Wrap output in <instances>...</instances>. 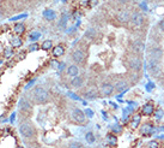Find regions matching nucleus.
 Here are the masks:
<instances>
[{
    "instance_id": "1",
    "label": "nucleus",
    "mask_w": 164,
    "mask_h": 148,
    "mask_svg": "<svg viewBox=\"0 0 164 148\" xmlns=\"http://www.w3.org/2000/svg\"><path fill=\"white\" fill-rule=\"evenodd\" d=\"M33 98H34V101L36 104L44 105V104L48 103V100H49V94H48L47 89H44L43 87L37 86L33 91Z\"/></svg>"
},
{
    "instance_id": "2",
    "label": "nucleus",
    "mask_w": 164,
    "mask_h": 148,
    "mask_svg": "<svg viewBox=\"0 0 164 148\" xmlns=\"http://www.w3.org/2000/svg\"><path fill=\"white\" fill-rule=\"evenodd\" d=\"M19 133L24 138H31L35 135V130L31 124L29 123H23L19 125Z\"/></svg>"
},
{
    "instance_id": "3",
    "label": "nucleus",
    "mask_w": 164,
    "mask_h": 148,
    "mask_svg": "<svg viewBox=\"0 0 164 148\" xmlns=\"http://www.w3.org/2000/svg\"><path fill=\"white\" fill-rule=\"evenodd\" d=\"M149 71L152 76L158 77L161 74H162V68H161V64H159V60H156V59H150L149 61Z\"/></svg>"
},
{
    "instance_id": "4",
    "label": "nucleus",
    "mask_w": 164,
    "mask_h": 148,
    "mask_svg": "<svg viewBox=\"0 0 164 148\" xmlns=\"http://www.w3.org/2000/svg\"><path fill=\"white\" fill-rule=\"evenodd\" d=\"M128 66H130L133 71L139 72L142 68V59H140V57L133 56V57L130 58V60H128Z\"/></svg>"
},
{
    "instance_id": "5",
    "label": "nucleus",
    "mask_w": 164,
    "mask_h": 148,
    "mask_svg": "<svg viewBox=\"0 0 164 148\" xmlns=\"http://www.w3.org/2000/svg\"><path fill=\"white\" fill-rule=\"evenodd\" d=\"M72 118L73 121L78 123V124H84L85 121H86V116H85V112L82 111L80 108H74L72 111Z\"/></svg>"
},
{
    "instance_id": "6",
    "label": "nucleus",
    "mask_w": 164,
    "mask_h": 148,
    "mask_svg": "<svg viewBox=\"0 0 164 148\" xmlns=\"http://www.w3.org/2000/svg\"><path fill=\"white\" fill-rule=\"evenodd\" d=\"M130 22L133 27H135V28H140L142 25V23H144V16H142L140 12H133L131 15V19H130Z\"/></svg>"
},
{
    "instance_id": "7",
    "label": "nucleus",
    "mask_w": 164,
    "mask_h": 148,
    "mask_svg": "<svg viewBox=\"0 0 164 148\" xmlns=\"http://www.w3.org/2000/svg\"><path fill=\"white\" fill-rule=\"evenodd\" d=\"M131 12L126 9H122L120 11L116 13V19L120 23H128L131 19Z\"/></svg>"
},
{
    "instance_id": "8",
    "label": "nucleus",
    "mask_w": 164,
    "mask_h": 148,
    "mask_svg": "<svg viewBox=\"0 0 164 148\" xmlns=\"http://www.w3.org/2000/svg\"><path fill=\"white\" fill-rule=\"evenodd\" d=\"M72 59L76 64H82L85 59V54L82 49H74L73 53H72Z\"/></svg>"
},
{
    "instance_id": "9",
    "label": "nucleus",
    "mask_w": 164,
    "mask_h": 148,
    "mask_svg": "<svg viewBox=\"0 0 164 148\" xmlns=\"http://www.w3.org/2000/svg\"><path fill=\"white\" fill-rule=\"evenodd\" d=\"M149 56L150 59H156V60H161V58L163 57V51L158 47H152L149 51Z\"/></svg>"
},
{
    "instance_id": "10",
    "label": "nucleus",
    "mask_w": 164,
    "mask_h": 148,
    "mask_svg": "<svg viewBox=\"0 0 164 148\" xmlns=\"http://www.w3.org/2000/svg\"><path fill=\"white\" fill-rule=\"evenodd\" d=\"M115 91L114 89V86L111 84V83H103L102 86H101V94L103 95V96H109L113 94V91Z\"/></svg>"
},
{
    "instance_id": "11",
    "label": "nucleus",
    "mask_w": 164,
    "mask_h": 148,
    "mask_svg": "<svg viewBox=\"0 0 164 148\" xmlns=\"http://www.w3.org/2000/svg\"><path fill=\"white\" fill-rule=\"evenodd\" d=\"M52 54L54 58H60L65 54V47L62 45H58L54 46L53 49H52Z\"/></svg>"
},
{
    "instance_id": "12",
    "label": "nucleus",
    "mask_w": 164,
    "mask_h": 148,
    "mask_svg": "<svg viewBox=\"0 0 164 148\" xmlns=\"http://www.w3.org/2000/svg\"><path fill=\"white\" fill-rule=\"evenodd\" d=\"M154 131V126L151 123H145L140 126V134L142 135H149V134H152Z\"/></svg>"
},
{
    "instance_id": "13",
    "label": "nucleus",
    "mask_w": 164,
    "mask_h": 148,
    "mask_svg": "<svg viewBox=\"0 0 164 148\" xmlns=\"http://www.w3.org/2000/svg\"><path fill=\"white\" fill-rule=\"evenodd\" d=\"M18 108L22 111V112H30L31 111V105L29 101H26L24 98L19 100V104H18Z\"/></svg>"
},
{
    "instance_id": "14",
    "label": "nucleus",
    "mask_w": 164,
    "mask_h": 148,
    "mask_svg": "<svg viewBox=\"0 0 164 148\" xmlns=\"http://www.w3.org/2000/svg\"><path fill=\"white\" fill-rule=\"evenodd\" d=\"M128 87H130V84H128L127 81H120V82L116 83V86L114 87V89L118 91V93H125V91L128 89Z\"/></svg>"
},
{
    "instance_id": "15",
    "label": "nucleus",
    "mask_w": 164,
    "mask_h": 148,
    "mask_svg": "<svg viewBox=\"0 0 164 148\" xmlns=\"http://www.w3.org/2000/svg\"><path fill=\"white\" fill-rule=\"evenodd\" d=\"M140 123H142V114H139V113L133 114V117H132V119H131V124H130L132 129L139 128Z\"/></svg>"
},
{
    "instance_id": "16",
    "label": "nucleus",
    "mask_w": 164,
    "mask_h": 148,
    "mask_svg": "<svg viewBox=\"0 0 164 148\" xmlns=\"http://www.w3.org/2000/svg\"><path fill=\"white\" fill-rule=\"evenodd\" d=\"M153 112H154V106H153V104L147 103L142 106V113L144 114V116H152Z\"/></svg>"
},
{
    "instance_id": "17",
    "label": "nucleus",
    "mask_w": 164,
    "mask_h": 148,
    "mask_svg": "<svg viewBox=\"0 0 164 148\" xmlns=\"http://www.w3.org/2000/svg\"><path fill=\"white\" fill-rule=\"evenodd\" d=\"M83 83H84V80H83V77L82 76H76V77H73L72 80H71V86L73 87V88H80L82 86H83Z\"/></svg>"
},
{
    "instance_id": "18",
    "label": "nucleus",
    "mask_w": 164,
    "mask_h": 148,
    "mask_svg": "<svg viewBox=\"0 0 164 148\" xmlns=\"http://www.w3.org/2000/svg\"><path fill=\"white\" fill-rule=\"evenodd\" d=\"M43 17L44 19H47V21H54L58 16H56V12L54 10L48 9V10H44L43 11Z\"/></svg>"
},
{
    "instance_id": "19",
    "label": "nucleus",
    "mask_w": 164,
    "mask_h": 148,
    "mask_svg": "<svg viewBox=\"0 0 164 148\" xmlns=\"http://www.w3.org/2000/svg\"><path fill=\"white\" fill-rule=\"evenodd\" d=\"M66 74L70 76V77H76V76H78L79 75V69H78V66L77 65H70L68 68H67V70H66Z\"/></svg>"
},
{
    "instance_id": "20",
    "label": "nucleus",
    "mask_w": 164,
    "mask_h": 148,
    "mask_svg": "<svg viewBox=\"0 0 164 148\" xmlns=\"http://www.w3.org/2000/svg\"><path fill=\"white\" fill-rule=\"evenodd\" d=\"M133 49H134L135 53H142L144 49H145V46H144V44H142V41L135 40V41L133 42Z\"/></svg>"
},
{
    "instance_id": "21",
    "label": "nucleus",
    "mask_w": 164,
    "mask_h": 148,
    "mask_svg": "<svg viewBox=\"0 0 164 148\" xmlns=\"http://www.w3.org/2000/svg\"><path fill=\"white\" fill-rule=\"evenodd\" d=\"M13 32L17 35H22L25 32V25L23 23H16L13 27Z\"/></svg>"
},
{
    "instance_id": "22",
    "label": "nucleus",
    "mask_w": 164,
    "mask_h": 148,
    "mask_svg": "<svg viewBox=\"0 0 164 148\" xmlns=\"http://www.w3.org/2000/svg\"><path fill=\"white\" fill-rule=\"evenodd\" d=\"M67 21H68V17H67L66 13H64V15L60 17V21H59L58 27H59L60 29H65L66 27H67Z\"/></svg>"
},
{
    "instance_id": "23",
    "label": "nucleus",
    "mask_w": 164,
    "mask_h": 148,
    "mask_svg": "<svg viewBox=\"0 0 164 148\" xmlns=\"http://www.w3.org/2000/svg\"><path fill=\"white\" fill-rule=\"evenodd\" d=\"M97 36V32H96V29H94V28H90L88 29L86 32H85V37L86 39H94V37H96Z\"/></svg>"
},
{
    "instance_id": "24",
    "label": "nucleus",
    "mask_w": 164,
    "mask_h": 148,
    "mask_svg": "<svg viewBox=\"0 0 164 148\" xmlns=\"http://www.w3.org/2000/svg\"><path fill=\"white\" fill-rule=\"evenodd\" d=\"M40 37H41V33H40V32H31L30 35H29V41H30V42H35V41H37Z\"/></svg>"
},
{
    "instance_id": "25",
    "label": "nucleus",
    "mask_w": 164,
    "mask_h": 148,
    "mask_svg": "<svg viewBox=\"0 0 164 148\" xmlns=\"http://www.w3.org/2000/svg\"><path fill=\"white\" fill-rule=\"evenodd\" d=\"M107 141H108V143H109L110 146H116L118 137L115 136V135H113V134H109V135H107Z\"/></svg>"
},
{
    "instance_id": "26",
    "label": "nucleus",
    "mask_w": 164,
    "mask_h": 148,
    "mask_svg": "<svg viewBox=\"0 0 164 148\" xmlns=\"http://www.w3.org/2000/svg\"><path fill=\"white\" fill-rule=\"evenodd\" d=\"M85 140H86V142H88V143H90V145L95 143L96 138H95V135H94V133H91V131L86 133V135H85Z\"/></svg>"
},
{
    "instance_id": "27",
    "label": "nucleus",
    "mask_w": 164,
    "mask_h": 148,
    "mask_svg": "<svg viewBox=\"0 0 164 148\" xmlns=\"http://www.w3.org/2000/svg\"><path fill=\"white\" fill-rule=\"evenodd\" d=\"M52 47H53L52 40H46V41H43V44L41 45V48H42L43 51H49Z\"/></svg>"
},
{
    "instance_id": "28",
    "label": "nucleus",
    "mask_w": 164,
    "mask_h": 148,
    "mask_svg": "<svg viewBox=\"0 0 164 148\" xmlns=\"http://www.w3.org/2000/svg\"><path fill=\"white\" fill-rule=\"evenodd\" d=\"M85 98H86L88 100H94V99L97 98V94H96V91H86V93H85Z\"/></svg>"
},
{
    "instance_id": "29",
    "label": "nucleus",
    "mask_w": 164,
    "mask_h": 148,
    "mask_svg": "<svg viewBox=\"0 0 164 148\" xmlns=\"http://www.w3.org/2000/svg\"><path fill=\"white\" fill-rule=\"evenodd\" d=\"M154 117H156V119H162L164 117V112L162 108H157V110H154Z\"/></svg>"
},
{
    "instance_id": "30",
    "label": "nucleus",
    "mask_w": 164,
    "mask_h": 148,
    "mask_svg": "<svg viewBox=\"0 0 164 148\" xmlns=\"http://www.w3.org/2000/svg\"><path fill=\"white\" fill-rule=\"evenodd\" d=\"M11 44L13 47H19V46H22V39L21 37H14V39H12L11 40Z\"/></svg>"
},
{
    "instance_id": "31",
    "label": "nucleus",
    "mask_w": 164,
    "mask_h": 148,
    "mask_svg": "<svg viewBox=\"0 0 164 148\" xmlns=\"http://www.w3.org/2000/svg\"><path fill=\"white\" fill-rule=\"evenodd\" d=\"M84 112H85V116H88L89 118H92V117H94V111L90 110V108H86Z\"/></svg>"
},
{
    "instance_id": "32",
    "label": "nucleus",
    "mask_w": 164,
    "mask_h": 148,
    "mask_svg": "<svg viewBox=\"0 0 164 148\" xmlns=\"http://www.w3.org/2000/svg\"><path fill=\"white\" fill-rule=\"evenodd\" d=\"M68 148H82V146H80V143H78V142H71V145H70V147Z\"/></svg>"
},
{
    "instance_id": "33",
    "label": "nucleus",
    "mask_w": 164,
    "mask_h": 148,
    "mask_svg": "<svg viewBox=\"0 0 164 148\" xmlns=\"http://www.w3.org/2000/svg\"><path fill=\"white\" fill-rule=\"evenodd\" d=\"M97 4H98V0H89V5H90V7H95Z\"/></svg>"
},
{
    "instance_id": "34",
    "label": "nucleus",
    "mask_w": 164,
    "mask_h": 148,
    "mask_svg": "<svg viewBox=\"0 0 164 148\" xmlns=\"http://www.w3.org/2000/svg\"><path fill=\"white\" fill-rule=\"evenodd\" d=\"M158 27H159V29H161V30H162V32L164 33V18L159 21V23H158Z\"/></svg>"
},
{
    "instance_id": "35",
    "label": "nucleus",
    "mask_w": 164,
    "mask_h": 148,
    "mask_svg": "<svg viewBox=\"0 0 164 148\" xmlns=\"http://www.w3.org/2000/svg\"><path fill=\"white\" fill-rule=\"evenodd\" d=\"M37 48H38V45H37V44H33L31 47L29 48V51H30V52H34V51H36Z\"/></svg>"
},
{
    "instance_id": "36",
    "label": "nucleus",
    "mask_w": 164,
    "mask_h": 148,
    "mask_svg": "<svg viewBox=\"0 0 164 148\" xmlns=\"http://www.w3.org/2000/svg\"><path fill=\"white\" fill-rule=\"evenodd\" d=\"M150 148H158V143L156 141H152L150 142Z\"/></svg>"
},
{
    "instance_id": "37",
    "label": "nucleus",
    "mask_w": 164,
    "mask_h": 148,
    "mask_svg": "<svg viewBox=\"0 0 164 148\" xmlns=\"http://www.w3.org/2000/svg\"><path fill=\"white\" fill-rule=\"evenodd\" d=\"M140 7H142V10H145V11H147V5H146L145 2H142V4H140Z\"/></svg>"
},
{
    "instance_id": "38",
    "label": "nucleus",
    "mask_w": 164,
    "mask_h": 148,
    "mask_svg": "<svg viewBox=\"0 0 164 148\" xmlns=\"http://www.w3.org/2000/svg\"><path fill=\"white\" fill-rule=\"evenodd\" d=\"M68 94H70V96H72V98H73V99H76V100H79V99H80L79 96H76V95H73V93H68Z\"/></svg>"
},
{
    "instance_id": "39",
    "label": "nucleus",
    "mask_w": 164,
    "mask_h": 148,
    "mask_svg": "<svg viewBox=\"0 0 164 148\" xmlns=\"http://www.w3.org/2000/svg\"><path fill=\"white\" fill-rule=\"evenodd\" d=\"M5 54H6V57H10V56H12V51H11V52H10V51H9V49H7V51H6V53H5Z\"/></svg>"
},
{
    "instance_id": "40",
    "label": "nucleus",
    "mask_w": 164,
    "mask_h": 148,
    "mask_svg": "<svg viewBox=\"0 0 164 148\" xmlns=\"http://www.w3.org/2000/svg\"><path fill=\"white\" fill-rule=\"evenodd\" d=\"M2 18V12H1V10H0V19Z\"/></svg>"
},
{
    "instance_id": "41",
    "label": "nucleus",
    "mask_w": 164,
    "mask_h": 148,
    "mask_svg": "<svg viewBox=\"0 0 164 148\" xmlns=\"http://www.w3.org/2000/svg\"><path fill=\"white\" fill-rule=\"evenodd\" d=\"M18 148H23V147H18Z\"/></svg>"
}]
</instances>
